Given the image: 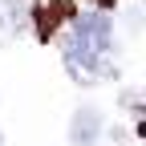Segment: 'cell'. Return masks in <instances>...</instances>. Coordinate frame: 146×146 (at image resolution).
<instances>
[{
	"mask_svg": "<svg viewBox=\"0 0 146 146\" xmlns=\"http://www.w3.org/2000/svg\"><path fill=\"white\" fill-rule=\"evenodd\" d=\"M69 29L77 33L85 45H94V49H102V53H110V49H114V21H110V12H102V8L73 16V21H69Z\"/></svg>",
	"mask_w": 146,
	"mask_h": 146,
	"instance_id": "cell-2",
	"label": "cell"
},
{
	"mask_svg": "<svg viewBox=\"0 0 146 146\" xmlns=\"http://www.w3.org/2000/svg\"><path fill=\"white\" fill-rule=\"evenodd\" d=\"M0 146H4V134H0Z\"/></svg>",
	"mask_w": 146,
	"mask_h": 146,
	"instance_id": "cell-8",
	"label": "cell"
},
{
	"mask_svg": "<svg viewBox=\"0 0 146 146\" xmlns=\"http://www.w3.org/2000/svg\"><path fill=\"white\" fill-rule=\"evenodd\" d=\"M61 53H65V69L73 73V81H81V85L110 81V77L118 73V65H114V57H110V53H102V49H94V45H85L73 29L61 36Z\"/></svg>",
	"mask_w": 146,
	"mask_h": 146,
	"instance_id": "cell-1",
	"label": "cell"
},
{
	"mask_svg": "<svg viewBox=\"0 0 146 146\" xmlns=\"http://www.w3.org/2000/svg\"><path fill=\"white\" fill-rule=\"evenodd\" d=\"M94 4H98V8L106 12V8H114V0H94Z\"/></svg>",
	"mask_w": 146,
	"mask_h": 146,
	"instance_id": "cell-6",
	"label": "cell"
},
{
	"mask_svg": "<svg viewBox=\"0 0 146 146\" xmlns=\"http://www.w3.org/2000/svg\"><path fill=\"white\" fill-rule=\"evenodd\" d=\"M4 8H8L12 33H25V29H29V4H25V0H4Z\"/></svg>",
	"mask_w": 146,
	"mask_h": 146,
	"instance_id": "cell-5",
	"label": "cell"
},
{
	"mask_svg": "<svg viewBox=\"0 0 146 146\" xmlns=\"http://www.w3.org/2000/svg\"><path fill=\"white\" fill-rule=\"evenodd\" d=\"M73 4L69 0H49V4H36L33 12H29V25L36 29V36H41V41H53V36H57V29L65 25V21H73Z\"/></svg>",
	"mask_w": 146,
	"mask_h": 146,
	"instance_id": "cell-3",
	"label": "cell"
},
{
	"mask_svg": "<svg viewBox=\"0 0 146 146\" xmlns=\"http://www.w3.org/2000/svg\"><path fill=\"white\" fill-rule=\"evenodd\" d=\"M0 36H4V16H0Z\"/></svg>",
	"mask_w": 146,
	"mask_h": 146,
	"instance_id": "cell-7",
	"label": "cell"
},
{
	"mask_svg": "<svg viewBox=\"0 0 146 146\" xmlns=\"http://www.w3.org/2000/svg\"><path fill=\"white\" fill-rule=\"evenodd\" d=\"M102 138V114L98 106H77L69 118V146H94Z\"/></svg>",
	"mask_w": 146,
	"mask_h": 146,
	"instance_id": "cell-4",
	"label": "cell"
}]
</instances>
